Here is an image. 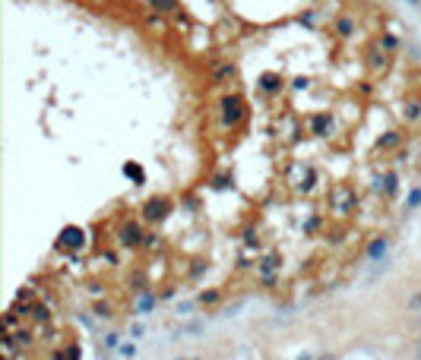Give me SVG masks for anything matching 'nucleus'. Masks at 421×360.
Returning <instances> with one entry per match:
<instances>
[{
  "mask_svg": "<svg viewBox=\"0 0 421 360\" xmlns=\"http://www.w3.org/2000/svg\"><path fill=\"white\" fill-rule=\"evenodd\" d=\"M168 212H171V199L168 196H152V199H146V205H143V218L146 221H162V218H168Z\"/></svg>",
  "mask_w": 421,
  "mask_h": 360,
  "instance_id": "nucleus-2",
  "label": "nucleus"
},
{
  "mask_svg": "<svg viewBox=\"0 0 421 360\" xmlns=\"http://www.w3.org/2000/svg\"><path fill=\"white\" fill-rule=\"evenodd\" d=\"M279 269V259L276 256H269V259H263V262H260V272H263L266 278H272V272Z\"/></svg>",
  "mask_w": 421,
  "mask_h": 360,
  "instance_id": "nucleus-17",
  "label": "nucleus"
},
{
  "mask_svg": "<svg viewBox=\"0 0 421 360\" xmlns=\"http://www.w3.org/2000/svg\"><path fill=\"white\" fill-rule=\"evenodd\" d=\"M212 76H216V82H231L235 79V63H219Z\"/></svg>",
  "mask_w": 421,
  "mask_h": 360,
  "instance_id": "nucleus-13",
  "label": "nucleus"
},
{
  "mask_svg": "<svg viewBox=\"0 0 421 360\" xmlns=\"http://www.w3.org/2000/svg\"><path fill=\"white\" fill-rule=\"evenodd\" d=\"M336 35L339 38H352V35H355V19H352V16L336 19Z\"/></svg>",
  "mask_w": 421,
  "mask_h": 360,
  "instance_id": "nucleus-11",
  "label": "nucleus"
},
{
  "mask_svg": "<svg viewBox=\"0 0 421 360\" xmlns=\"http://www.w3.org/2000/svg\"><path fill=\"white\" fill-rule=\"evenodd\" d=\"M124 177H130L136 186H143V183H146V174H143V168H139L136 161H124Z\"/></svg>",
  "mask_w": 421,
  "mask_h": 360,
  "instance_id": "nucleus-10",
  "label": "nucleus"
},
{
  "mask_svg": "<svg viewBox=\"0 0 421 360\" xmlns=\"http://www.w3.org/2000/svg\"><path fill=\"white\" fill-rule=\"evenodd\" d=\"M409 313H421V294H415L409 300Z\"/></svg>",
  "mask_w": 421,
  "mask_h": 360,
  "instance_id": "nucleus-22",
  "label": "nucleus"
},
{
  "mask_svg": "<svg viewBox=\"0 0 421 360\" xmlns=\"http://www.w3.org/2000/svg\"><path fill=\"white\" fill-rule=\"evenodd\" d=\"M282 85H285V79L279 76V73H263V76H260V89H263L266 95H276V92H282Z\"/></svg>",
  "mask_w": 421,
  "mask_h": 360,
  "instance_id": "nucleus-8",
  "label": "nucleus"
},
{
  "mask_svg": "<svg viewBox=\"0 0 421 360\" xmlns=\"http://www.w3.org/2000/svg\"><path fill=\"white\" fill-rule=\"evenodd\" d=\"M399 114H402L405 123H418V120H421V98H405Z\"/></svg>",
  "mask_w": 421,
  "mask_h": 360,
  "instance_id": "nucleus-6",
  "label": "nucleus"
},
{
  "mask_svg": "<svg viewBox=\"0 0 421 360\" xmlns=\"http://www.w3.org/2000/svg\"><path fill=\"white\" fill-rule=\"evenodd\" d=\"M219 117H222V123L228 126V130H231V126H238L241 120L247 117V101L238 95V92H228V95L219 101Z\"/></svg>",
  "mask_w": 421,
  "mask_h": 360,
  "instance_id": "nucleus-1",
  "label": "nucleus"
},
{
  "mask_svg": "<svg viewBox=\"0 0 421 360\" xmlns=\"http://www.w3.org/2000/svg\"><path fill=\"white\" fill-rule=\"evenodd\" d=\"M399 48V38L396 35H383L380 38V51H396Z\"/></svg>",
  "mask_w": 421,
  "mask_h": 360,
  "instance_id": "nucleus-19",
  "label": "nucleus"
},
{
  "mask_svg": "<svg viewBox=\"0 0 421 360\" xmlns=\"http://www.w3.org/2000/svg\"><path fill=\"white\" fill-rule=\"evenodd\" d=\"M187 360H190V357H187Z\"/></svg>",
  "mask_w": 421,
  "mask_h": 360,
  "instance_id": "nucleus-28",
  "label": "nucleus"
},
{
  "mask_svg": "<svg viewBox=\"0 0 421 360\" xmlns=\"http://www.w3.org/2000/svg\"><path fill=\"white\" fill-rule=\"evenodd\" d=\"M105 344H108V348H120V335L108 332V335H105Z\"/></svg>",
  "mask_w": 421,
  "mask_h": 360,
  "instance_id": "nucleus-21",
  "label": "nucleus"
},
{
  "mask_svg": "<svg viewBox=\"0 0 421 360\" xmlns=\"http://www.w3.org/2000/svg\"><path fill=\"white\" fill-rule=\"evenodd\" d=\"M418 205H421V186H415V190H412L409 193V196H405V209H418Z\"/></svg>",
  "mask_w": 421,
  "mask_h": 360,
  "instance_id": "nucleus-18",
  "label": "nucleus"
},
{
  "mask_svg": "<svg viewBox=\"0 0 421 360\" xmlns=\"http://www.w3.org/2000/svg\"><path fill=\"white\" fill-rule=\"evenodd\" d=\"M83 243H86V231L76 228V224H66V228L60 231V237H57L60 250H79Z\"/></svg>",
  "mask_w": 421,
  "mask_h": 360,
  "instance_id": "nucleus-4",
  "label": "nucleus"
},
{
  "mask_svg": "<svg viewBox=\"0 0 421 360\" xmlns=\"http://www.w3.org/2000/svg\"><path fill=\"white\" fill-rule=\"evenodd\" d=\"M374 190H383L386 196H393V193L399 190V174H396V171H386L383 177L374 180Z\"/></svg>",
  "mask_w": 421,
  "mask_h": 360,
  "instance_id": "nucleus-7",
  "label": "nucleus"
},
{
  "mask_svg": "<svg viewBox=\"0 0 421 360\" xmlns=\"http://www.w3.org/2000/svg\"><path fill=\"white\" fill-rule=\"evenodd\" d=\"M146 3H149L152 10H158V13H177L180 10L177 0H146Z\"/></svg>",
  "mask_w": 421,
  "mask_h": 360,
  "instance_id": "nucleus-15",
  "label": "nucleus"
},
{
  "mask_svg": "<svg viewBox=\"0 0 421 360\" xmlns=\"http://www.w3.org/2000/svg\"><path fill=\"white\" fill-rule=\"evenodd\" d=\"M120 354H124V357H133V354H136V348H133V344H120Z\"/></svg>",
  "mask_w": 421,
  "mask_h": 360,
  "instance_id": "nucleus-24",
  "label": "nucleus"
},
{
  "mask_svg": "<svg viewBox=\"0 0 421 360\" xmlns=\"http://www.w3.org/2000/svg\"><path fill=\"white\" fill-rule=\"evenodd\" d=\"M386 250H390V237H374L367 243V259H383Z\"/></svg>",
  "mask_w": 421,
  "mask_h": 360,
  "instance_id": "nucleus-9",
  "label": "nucleus"
},
{
  "mask_svg": "<svg viewBox=\"0 0 421 360\" xmlns=\"http://www.w3.org/2000/svg\"><path fill=\"white\" fill-rule=\"evenodd\" d=\"M399 142H402V133L390 130V133H383V139H380V142H377V149H396Z\"/></svg>",
  "mask_w": 421,
  "mask_h": 360,
  "instance_id": "nucleus-14",
  "label": "nucleus"
},
{
  "mask_svg": "<svg viewBox=\"0 0 421 360\" xmlns=\"http://www.w3.org/2000/svg\"><path fill=\"white\" fill-rule=\"evenodd\" d=\"M190 310H193V303H177V313H180V316H187Z\"/></svg>",
  "mask_w": 421,
  "mask_h": 360,
  "instance_id": "nucleus-25",
  "label": "nucleus"
},
{
  "mask_svg": "<svg viewBox=\"0 0 421 360\" xmlns=\"http://www.w3.org/2000/svg\"><path fill=\"white\" fill-rule=\"evenodd\" d=\"M152 306H155V294H152V291H143L139 300H136V313H139V316H146Z\"/></svg>",
  "mask_w": 421,
  "mask_h": 360,
  "instance_id": "nucleus-12",
  "label": "nucleus"
},
{
  "mask_svg": "<svg viewBox=\"0 0 421 360\" xmlns=\"http://www.w3.org/2000/svg\"><path fill=\"white\" fill-rule=\"evenodd\" d=\"M139 237H146V234L139 231V224H136V221H127L124 228L117 231V240H120L124 246H136V243H139Z\"/></svg>",
  "mask_w": 421,
  "mask_h": 360,
  "instance_id": "nucleus-5",
  "label": "nucleus"
},
{
  "mask_svg": "<svg viewBox=\"0 0 421 360\" xmlns=\"http://www.w3.org/2000/svg\"><path fill=\"white\" fill-rule=\"evenodd\" d=\"M412 3H421V0H412Z\"/></svg>",
  "mask_w": 421,
  "mask_h": 360,
  "instance_id": "nucleus-27",
  "label": "nucleus"
},
{
  "mask_svg": "<svg viewBox=\"0 0 421 360\" xmlns=\"http://www.w3.org/2000/svg\"><path fill=\"white\" fill-rule=\"evenodd\" d=\"M219 300H222V291H219V288H209V291H203V294H199L197 303H203V306H216Z\"/></svg>",
  "mask_w": 421,
  "mask_h": 360,
  "instance_id": "nucleus-16",
  "label": "nucleus"
},
{
  "mask_svg": "<svg viewBox=\"0 0 421 360\" xmlns=\"http://www.w3.org/2000/svg\"><path fill=\"white\" fill-rule=\"evenodd\" d=\"M298 360H310V357H298Z\"/></svg>",
  "mask_w": 421,
  "mask_h": 360,
  "instance_id": "nucleus-26",
  "label": "nucleus"
},
{
  "mask_svg": "<svg viewBox=\"0 0 421 360\" xmlns=\"http://www.w3.org/2000/svg\"><path fill=\"white\" fill-rule=\"evenodd\" d=\"M307 130H310V136H317V139L330 136V133H332V114H330V111H317V114H310V117H307Z\"/></svg>",
  "mask_w": 421,
  "mask_h": 360,
  "instance_id": "nucleus-3",
  "label": "nucleus"
},
{
  "mask_svg": "<svg viewBox=\"0 0 421 360\" xmlns=\"http://www.w3.org/2000/svg\"><path fill=\"white\" fill-rule=\"evenodd\" d=\"M95 316L108 319V316H111V303H95Z\"/></svg>",
  "mask_w": 421,
  "mask_h": 360,
  "instance_id": "nucleus-20",
  "label": "nucleus"
},
{
  "mask_svg": "<svg viewBox=\"0 0 421 360\" xmlns=\"http://www.w3.org/2000/svg\"><path fill=\"white\" fill-rule=\"evenodd\" d=\"M307 85H310V79H307V76H298L295 82H291V89H298V92H301V89H307Z\"/></svg>",
  "mask_w": 421,
  "mask_h": 360,
  "instance_id": "nucleus-23",
  "label": "nucleus"
}]
</instances>
